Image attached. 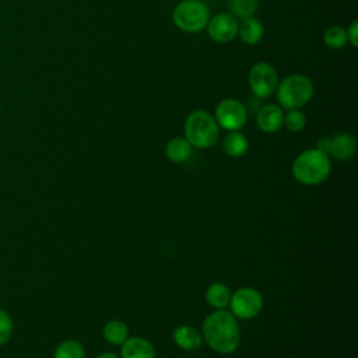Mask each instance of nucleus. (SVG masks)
<instances>
[{
	"mask_svg": "<svg viewBox=\"0 0 358 358\" xmlns=\"http://www.w3.org/2000/svg\"><path fill=\"white\" fill-rule=\"evenodd\" d=\"M172 338L178 347H180L182 350H186V351H194L203 343L201 333L187 324L178 326L172 333Z\"/></svg>",
	"mask_w": 358,
	"mask_h": 358,
	"instance_id": "obj_13",
	"label": "nucleus"
},
{
	"mask_svg": "<svg viewBox=\"0 0 358 358\" xmlns=\"http://www.w3.org/2000/svg\"><path fill=\"white\" fill-rule=\"evenodd\" d=\"M53 358H85V350L77 340H64L55 348Z\"/></svg>",
	"mask_w": 358,
	"mask_h": 358,
	"instance_id": "obj_20",
	"label": "nucleus"
},
{
	"mask_svg": "<svg viewBox=\"0 0 358 358\" xmlns=\"http://www.w3.org/2000/svg\"><path fill=\"white\" fill-rule=\"evenodd\" d=\"M102 334L108 344L122 345L126 341V338L129 337V329L124 322H122L119 319H112V320L106 322V324L103 326Z\"/></svg>",
	"mask_w": 358,
	"mask_h": 358,
	"instance_id": "obj_18",
	"label": "nucleus"
},
{
	"mask_svg": "<svg viewBox=\"0 0 358 358\" xmlns=\"http://www.w3.org/2000/svg\"><path fill=\"white\" fill-rule=\"evenodd\" d=\"M229 298L231 291L224 282H213L206 289V301L215 310L227 308L229 303Z\"/></svg>",
	"mask_w": 358,
	"mask_h": 358,
	"instance_id": "obj_17",
	"label": "nucleus"
},
{
	"mask_svg": "<svg viewBox=\"0 0 358 358\" xmlns=\"http://www.w3.org/2000/svg\"><path fill=\"white\" fill-rule=\"evenodd\" d=\"M249 148V141L243 133L238 131H228L222 141L224 152L231 158H239L246 154Z\"/></svg>",
	"mask_w": 358,
	"mask_h": 358,
	"instance_id": "obj_16",
	"label": "nucleus"
},
{
	"mask_svg": "<svg viewBox=\"0 0 358 358\" xmlns=\"http://www.w3.org/2000/svg\"><path fill=\"white\" fill-rule=\"evenodd\" d=\"M238 20L229 13H218L210 17L206 29L208 38L217 43H228L238 35Z\"/></svg>",
	"mask_w": 358,
	"mask_h": 358,
	"instance_id": "obj_10",
	"label": "nucleus"
},
{
	"mask_svg": "<svg viewBox=\"0 0 358 358\" xmlns=\"http://www.w3.org/2000/svg\"><path fill=\"white\" fill-rule=\"evenodd\" d=\"M324 45L330 49H341L347 45V32L340 25L329 27L323 35Z\"/></svg>",
	"mask_w": 358,
	"mask_h": 358,
	"instance_id": "obj_21",
	"label": "nucleus"
},
{
	"mask_svg": "<svg viewBox=\"0 0 358 358\" xmlns=\"http://www.w3.org/2000/svg\"><path fill=\"white\" fill-rule=\"evenodd\" d=\"M203 340L218 354H232L241 343V330L235 316L225 310L217 309L203 322Z\"/></svg>",
	"mask_w": 358,
	"mask_h": 358,
	"instance_id": "obj_1",
	"label": "nucleus"
},
{
	"mask_svg": "<svg viewBox=\"0 0 358 358\" xmlns=\"http://www.w3.org/2000/svg\"><path fill=\"white\" fill-rule=\"evenodd\" d=\"M13 319L8 312L0 309V345H4L13 334Z\"/></svg>",
	"mask_w": 358,
	"mask_h": 358,
	"instance_id": "obj_23",
	"label": "nucleus"
},
{
	"mask_svg": "<svg viewBox=\"0 0 358 358\" xmlns=\"http://www.w3.org/2000/svg\"><path fill=\"white\" fill-rule=\"evenodd\" d=\"M313 83L303 74H289L282 78L275 90L277 101L282 109H299L313 96Z\"/></svg>",
	"mask_w": 358,
	"mask_h": 358,
	"instance_id": "obj_4",
	"label": "nucleus"
},
{
	"mask_svg": "<svg viewBox=\"0 0 358 358\" xmlns=\"http://www.w3.org/2000/svg\"><path fill=\"white\" fill-rule=\"evenodd\" d=\"M185 138L196 148H210L220 138V126L206 110H194L185 120Z\"/></svg>",
	"mask_w": 358,
	"mask_h": 358,
	"instance_id": "obj_3",
	"label": "nucleus"
},
{
	"mask_svg": "<svg viewBox=\"0 0 358 358\" xmlns=\"http://www.w3.org/2000/svg\"><path fill=\"white\" fill-rule=\"evenodd\" d=\"M173 24L183 32L197 34L210 20V10L201 0H182L172 11Z\"/></svg>",
	"mask_w": 358,
	"mask_h": 358,
	"instance_id": "obj_5",
	"label": "nucleus"
},
{
	"mask_svg": "<svg viewBox=\"0 0 358 358\" xmlns=\"http://www.w3.org/2000/svg\"><path fill=\"white\" fill-rule=\"evenodd\" d=\"M316 148L329 155V158H334L337 161H347L354 157L357 151L355 137L350 133H336L330 137L319 138Z\"/></svg>",
	"mask_w": 358,
	"mask_h": 358,
	"instance_id": "obj_9",
	"label": "nucleus"
},
{
	"mask_svg": "<svg viewBox=\"0 0 358 358\" xmlns=\"http://www.w3.org/2000/svg\"><path fill=\"white\" fill-rule=\"evenodd\" d=\"M193 147L185 137H173L165 145V155L173 164H182L192 155Z\"/></svg>",
	"mask_w": 358,
	"mask_h": 358,
	"instance_id": "obj_15",
	"label": "nucleus"
},
{
	"mask_svg": "<svg viewBox=\"0 0 358 358\" xmlns=\"http://www.w3.org/2000/svg\"><path fill=\"white\" fill-rule=\"evenodd\" d=\"M331 172V161L319 148H309L298 154L292 162L295 180L305 186H315L324 182Z\"/></svg>",
	"mask_w": 358,
	"mask_h": 358,
	"instance_id": "obj_2",
	"label": "nucleus"
},
{
	"mask_svg": "<svg viewBox=\"0 0 358 358\" xmlns=\"http://www.w3.org/2000/svg\"><path fill=\"white\" fill-rule=\"evenodd\" d=\"M280 83L277 70L267 62L255 63L249 71V87L256 98L273 95Z\"/></svg>",
	"mask_w": 358,
	"mask_h": 358,
	"instance_id": "obj_8",
	"label": "nucleus"
},
{
	"mask_svg": "<svg viewBox=\"0 0 358 358\" xmlns=\"http://www.w3.org/2000/svg\"><path fill=\"white\" fill-rule=\"evenodd\" d=\"M122 358H155L154 345L144 337H127L122 344Z\"/></svg>",
	"mask_w": 358,
	"mask_h": 358,
	"instance_id": "obj_12",
	"label": "nucleus"
},
{
	"mask_svg": "<svg viewBox=\"0 0 358 358\" xmlns=\"http://www.w3.org/2000/svg\"><path fill=\"white\" fill-rule=\"evenodd\" d=\"M214 119L221 129H225L227 131H238L243 129L248 122V110L241 101L225 98L217 103Z\"/></svg>",
	"mask_w": 358,
	"mask_h": 358,
	"instance_id": "obj_6",
	"label": "nucleus"
},
{
	"mask_svg": "<svg viewBox=\"0 0 358 358\" xmlns=\"http://www.w3.org/2000/svg\"><path fill=\"white\" fill-rule=\"evenodd\" d=\"M95 358H119V357L116 354H112V352H103V354H99Z\"/></svg>",
	"mask_w": 358,
	"mask_h": 358,
	"instance_id": "obj_25",
	"label": "nucleus"
},
{
	"mask_svg": "<svg viewBox=\"0 0 358 358\" xmlns=\"http://www.w3.org/2000/svg\"><path fill=\"white\" fill-rule=\"evenodd\" d=\"M256 124L263 133H267V134L278 131L284 124L282 108L274 103L264 105L257 112Z\"/></svg>",
	"mask_w": 358,
	"mask_h": 358,
	"instance_id": "obj_11",
	"label": "nucleus"
},
{
	"mask_svg": "<svg viewBox=\"0 0 358 358\" xmlns=\"http://www.w3.org/2000/svg\"><path fill=\"white\" fill-rule=\"evenodd\" d=\"M228 306L235 317L253 319L263 309V296L252 287H242L231 294Z\"/></svg>",
	"mask_w": 358,
	"mask_h": 358,
	"instance_id": "obj_7",
	"label": "nucleus"
},
{
	"mask_svg": "<svg viewBox=\"0 0 358 358\" xmlns=\"http://www.w3.org/2000/svg\"><path fill=\"white\" fill-rule=\"evenodd\" d=\"M228 11L236 20H245L253 17L257 10L259 0H228Z\"/></svg>",
	"mask_w": 358,
	"mask_h": 358,
	"instance_id": "obj_19",
	"label": "nucleus"
},
{
	"mask_svg": "<svg viewBox=\"0 0 358 358\" xmlns=\"http://www.w3.org/2000/svg\"><path fill=\"white\" fill-rule=\"evenodd\" d=\"M347 32V42L352 46L357 48L358 46V21L354 20L350 27L345 29Z\"/></svg>",
	"mask_w": 358,
	"mask_h": 358,
	"instance_id": "obj_24",
	"label": "nucleus"
},
{
	"mask_svg": "<svg viewBox=\"0 0 358 358\" xmlns=\"http://www.w3.org/2000/svg\"><path fill=\"white\" fill-rule=\"evenodd\" d=\"M238 35L245 45H257L264 35L263 24L255 17L245 18L238 27Z\"/></svg>",
	"mask_w": 358,
	"mask_h": 358,
	"instance_id": "obj_14",
	"label": "nucleus"
},
{
	"mask_svg": "<svg viewBox=\"0 0 358 358\" xmlns=\"http://www.w3.org/2000/svg\"><path fill=\"white\" fill-rule=\"evenodd\" d=\"M306 124V117L303 115V112H301L299 109H289L287 110V113H284V124L287 127V130L292 131V133H298L301 131Z\"/></svg>",
	"mask_w": 358,
	"mask_h": 358,
	"instance_id": "obj_22",
	"label": "nucleus"
}]
</instances>
